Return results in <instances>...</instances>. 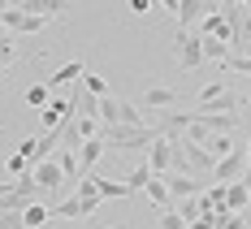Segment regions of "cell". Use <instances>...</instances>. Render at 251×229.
<instances>
[{
	"mask_svg": "<svg viewBox=\"0 0 251 229\" xmlns=\"http://www.w3.org/2000/svg\"><path fill=\"white\" fill-rule=\"evenodd\" d=\"M4 9H9V4H4V0H0V13H4Z\"/></svg>",
	"mask_w": 251,
	"mask_h": 229,
	"instance_id": "obj_41",
	"label": "cell"
},
{
	"mask_svg": "<svg viewBox=\"0 0 251 229\" xmlns=\"http://www.w3.org/2000/svg\"><path fill=\"white\" fill-rule=\"evenodd\" d=\"M108 229H117V225H108Z\"/></svg>",
	"mask_w": 251,
	"mask_h": 229,
	"instance_id": "obj_44",
	"label": "cell"
},
{
	"mask_svg": "<svg viewBox=\"0 0 251 229\" xmlns=\"http://www.w3.org/2000/svg\"><path fill=\"white\" fill-rule=\"evenodd\" d=\"M174 56H177L182 69H200V65H203L200 35H195V30H174Z\"/></svg>",
	"mask_w": 251,
	"mask_h": 229,
	"instance_id": "obj_2",
	"label": "cell"
},
{
	"mask_svg": "<svg viewBox=\"0 0 251 229\" xmlns=\"http://www.w3.org/2000/svg\"><path fill=\"white\" fill-rule=\"evenodd\" d=\"M100 138L117 152H148L156 138V126H104L100 121Z\"/></svg>",
	"mask_w": 251,
	"mask_h": 229,
	"instance_id": "obj_1",
	"label": "cell"
},
{
	"mask_svg": "<svg viewBox=\"0 0 251 229\" xmlns=\"http://www.w3.org/2000/svg\"><path fill=\"white\" fill-rule=\"evenodd\" d=\"M48 100H52V87H48V82H30V87H26V108H35V113H39Z\"/></svg>",
	"mask_w": 251,
	"mask_h": 229,
	"instance_id": "obj_24",
	"label": "cell"
},
{
	"mask_svg": "<svg viewBox=\"0 0 251 229\" xmlns=\"http://www.w3.org/2000/svg\"><path fill=\"white\" fill-rule=\"evenodd\" d=\"M143 195H148L156 207H174V195H169V186H165V178H156V173H151V182L143 186Z\"/></svg>",
	"mask_w": 251,
	"mask_h": 229,
	"instance_id": "obj_21",
	"label": "cell"
},
{
	"mask_svg": "<svg viewBox=\"0 0 251 229\" xmlns=\"http://www.w3.org/2000/svg\"><path fill=\"white\" fill-rule=\"evenodd\" d=\"M174 104H177V87H165V82L143 87V113H160V108H174Z\"/></svg>",
	"mask_w": 251,
	"mask_h": 229,
	"instance_id": "obj_9",
	"label": "cell"
},
{
	"mask_svg": "<svg viewBox=\"0 0 251 229\" xmlns=\"http://www.w3.org/2000/svg\"><path fill=\"white\" fill-rule=\"evenodd\" d=\"M4 169H9V178H18V173H26V169H30V160H26L22 152H13V156H9V164H4Z\"/></svg>",
	"mask_w": 251,
	"mask_h": 229,
	"instance_id": "obj_32",
	"label": "cell"
},
{
	"mask_svg": "<svg viewBox=\"0 0 251 229\" xmlns=\"http://www.w3.org/2000/svg\"><path fill=\"white\" fill-rule=\"evenodd\" d=\"M221 69H226V74H243V78H251V56H243V52H234V56H229L226 65H221Z\"/></svg>",
	"mask_w": 251,
	"mask_h": 229,
	"instance_id": "obj_29",
	"label": "cell"
},
{
	"mask_svg": "<svg viewBox=\"0 0 251 229\" xmlns=\"http://www.w3.org/2000/svg\"><path fill=\"white\" fill-rule=\"evenodd\" d=\"M200 35V30H195ZM200 48H203V61H212V65H226L234 48H229V39H217V35H200Z\"/></svg>",
	"mask_w": 251,
	"mask_h": 229,
	"instance_id": "obj_12",
	"label": "cell"
},
{
	"mask_svg": "<svg viewBox=\"0 0 251 229\" xmlns=\"http://www.w3.org/2000/svg\"><path fill=\"white\" fill-rule=\"evenodd\" d=\"M70 117H74V100H70V95H52V100L44 104L39 113H35V121H39V134H44V130H56L61 121H70Z\"/></svg>",
	"mask_w": 251,
	"mask_h": 229,
	"instance_id": "obj_3",
	"label": "cell"
},
{
	"mask_svg": "<svg viewBox=\"0 0 251 229\" xmlns=\"http://www.w3.org/2000/svg\"><path fill=\"white\" fill-rule=\"evenodd\" d=\"M18 152H22L26 160H30V164H35V138H26V143H22V147H18Z\"/></svg>",
	"mask_w": 251,
	"mask_h": 229,
	"instance_id": "obj_36",
	"label": "cell"
},
{
	"mask_svg": "<svg viewBox=\"0 0 251 229\" xmlns=\"http://www.w3.org/2000/svg\"><path fill=\"white\" fill-rule=\"evenodd\" d=\"M160 229H186L182 212H177V207H165V216H160Z\"/></svg>",
	"mask_w": 251,
	"mask_h": 229,
	"instance_id": "obj_31",
	"label": "cell"
},
{
	"mask_svg": "<svg viewBox=\"0 0 251 229\" xmlns=\"http://www.w3.org/2000/svg\"><path fill=\"white\" fill-rule=\"evenodd\" d=\"M18 9H22V13H39V18H65V13H70V0H22V4H18Z\"/></svg>",
	"mask_w": 251,
	"mask_h": 229,
	"instance_id": "obj_13",
	"label": "cell"
},
{
	"mask_svg": "<svg viewBox=\"0 0 251 229\" xmlns=\"http://www.w3.org/2000/svg\"><path fill=\"white\" fill-rule=\"evenodd\" d=\"M56 147H61V126L35 134V164H39V160H52V156H56Z\"/></svg>",
	"mask_w": 251,
	"mask_h": 229,
	"instance_id": "obj_18",
	"label": "cell"
},
{
	"mask_svg": "<svg viewBox=\"0 0 251 229\" xmlns=\"http://www.w3.org/2000/svg\"><path fill=\"white\" fill-rule=\"evenodd\" d=\"M177 212H182V221H186V225H191V221H195V216H203V204L200 199H177Z\"/></svg>",
	"mask_w": 251,
	"mask_h": 229,
	"instance_id": "obj_30",
	"label": "cell"
},
{
	"mask_svg": "<svg viewBox=\"0 0 251 229\" xmlns=\"http://www.w3.org/2000/svg\"><path fill=\"white\" fill-rule=\"evenodd\" d=\"M182 156H186V173H195V178H212V152L203 147V143H191L186 134H182Z\"/></svg>",
	"mask_w": 251,
	"mask_h": 229,
	"instance_id": "obj_8",
	"label": "cell"
},
{
	"mask_svg": "<svg viewBox=\"0 0 251 229\" xmlns=\"http://www.w3.org/2000/svg\"><path fill=\"white\" fill-rule=\"evenodd\" d=\"M78 82H82V87H87V95H96V100H100V95H108V82H104L100 74H91V69L78 78Z\"/></svg>",
	"mask_w": 251,
	"mask_h": 229,
	"instance_id": "obj_28",
	"label": "cell"
},
{
	"mask_svg": "<svg viewBox=\"0 0 251 229\" xmlns=\"http://www.w3.org/2000/svg\"><path fill=\"white\" fill-rule=\"evenodd\" d=\"M4 4H22V0H4Z\"/></svg>",
	"mask_w": 251,
	"mask_h": 229,
	"instance_id": "obj_40",
	"label": "cell"
},
{
	"mask_svg": "<svg viewBox=\"0 0 251 229\" xmlns=\"http://www.w3.org/2000/svg\"><path fill=\"white\" fill-rule=\"evenodd\" d=\"M208 13V0H177V30H191V26H200V18Z\"/></svg>",
	"mask_w": 251,
	"mask_h": 229,
	"instance_id": "obj_14",
	"label": "cell"
},
{
	"mask_svg": "<svg viewBox=\"0 0 251 229\" xmlns=\"http://www.w3.org/2000/svg\"><path fill=\"white\" fill-rule=\"evenodd\" d=\"M243 104H247V100H243V95H234V91L226 87L221 95L203 100V104H200V113H217V117H229V113H243Z\"/></svg>",
	"mask_w": 251,
	"mask_h": 229,
	"instance_id": "obj_11",
	"label": "cell"
},
{
	"mask_svg": "<svg viewBox=\"0 0 251 229\" xmlns=\"http://www.w3.org/2000/svg\"><path fill=\"white\" fill-rule=\"evenodd\" d=\"M96 190H100V199H130L134 195L126 182H113V178H96Z\"/></svg>",
	"mask_w": 251,
	"mask_h": 229,
	"instance_id": "obj_22",
	"label": "cell"
},
{
	"mask_svg": "<svg viewBox=\"0 0 251 229\" xmlns=\"http://www.w3.org/2000/svg\"><path fill=\"white\" fill-rule=\"evenodd\" d=\"M221 91H226V82H203V87H200V104L212 100V95H221Z\"/></svg>",
	"mask_w": 251,
	"mask_h": 229,
	"instance_id": "obj_33",
	"label": "cell"
},
{
	"mask_svg": "<svg viewBox=\"0 0 251 229\" xmlns=\"http://www.w3.org/2000/svg\"><path fill=\"white\" fill-rule=\"evenodd\" d=\"M74 195L82 199V207H87V221H91V216L100 212V204H104V199H100V190H96V178H82V182L74 186Z\"/></svg>",
	"mask_w": 251,
	"mask_h": 229,
	"instance_id": "obj_17",
	"label": "cell"
},
{
	"mask_svg": "<svg viewBox=\"0 0 251 229\" xmlns=\"http://www.w3.org/2000/svg\"><path fill=\"white\" fill-rule=\"evenodd\" d=\"M104 152H108V143H104L100 134H96V138H82V147H78V169H91Z\"/></svg>",
	"mask_w": 251,
	"mask_h": 229,
	"instance_id": "obj_19",
	"label": "cell"
},
{
	"mask_svg": "<svg viewBox=\"0 0 251 229\" xmlns=\"http://www.w3.org/2000/svg\"><path fill=\"white\" fill-rule=\"evenodd\" d=\"M48 212H52V216H61V221H87V207H82L78 195H65V199H61L56 207H48Z\"/></svg>",
	"mask_w": 251,
	"mask_h": 229,
	"instance_id": "obj_20",
	"label": "cell"
},
{
	"mask_svg": "<svg viewBox=\"0 0 251 229\" xmlns=\"http://www.w3.org/2000/svg\"><path fill=\"white\" fill-rule=\"evenodd\" d=\"M0 74H4V65H0Z\"/></svg>",
	"mask_w": 251,
	"mask_h": 229,
	"instance_id": "obj_43",
	"label": "cell"
},
{
	"mask_svg": "<svg viewBox=\"0 0 251 229\" xmlns=\"http://www.w3.org/2000/svg\"><path fill=\"white\" fill-rule=\"evenodd\" d=\"M174 147H177V138H165V134H156V138H151V147L143 152L156 178H165V173L174 169Z\"/></svg>",
	"mask_w": 251,
	"mask_h": 229,
	"instance_id": "obj_7",
	"label": "cell"
},
{
	"mask_svg": "<svg viewBox=\"0 0 251 229\" xmlns=\"http://www.w3.org/2000/svg\"><path fill=\"white\" fill-rule=\"evenodd\" d=\"M52 160L61 164V173H65L70 182H74L78 173H82V169H78V152H70V147H56V156H52Z\"/></svg>",
	"mask_w": 251,
	"mask_h": 229,
	"instance_id": "obj_26",
	"label": "cell"
},
{
	"mask_svg": "<svg viewBox=\"0 0 251 229\" xmlns=\"http://www.w3.org/2000/svg\"><path fill=\"white\" fill-rule=\"evenodd\" d=\"M226 4H251V0H226Z\"/></svg>",
	"mask_w": 251,
	"mask_h": 229,
	"instance_id": "obj_39",
	"label": "cell"
},
{
	"mask_svg": "<svg viewBox=\"0 0 251 229\" xmlns=\"http://www.w3.org/2000/svg\"><path fill=\"white\" fill-rule=\"evenodd\" d=\"M238 178H247V152L243 147H234V152H226L217 164H212V178L208 182H238Z\"/></svg>",
	"mask_w": 251,
	"mask_h": 229,
	"instance_id": "obj_5",
	"label": "cell"
},
{
	"mask_svg": "<svg viewBox=\"0 0 251 229\" xmlns=\"http://www.w3.org/2000/svg\"><path fill=\"white\" fill-rule=\"evenodd\" d=\"M160 9H169V13H177V0H156Z\"/></svg>",
	"mask_w": 251,
	"mask_h": 229,
	"instance_id": "obj_37",
	"label": "cell"
},
{
	"mask_svg": "<svg viewBox=\"0 0 251 229\" xmlns=\"http://www.w3.org/2000/svg\"><path fill=\"white\" fill-rule=\"evenodd\" d=\"M186 229H212V212H203V216H195V221H191Z\"/></svg>",
	"mask_w": 251,
	"mask_h": 229,
	"instance_id": "obj_35",
	"label": "cell"
},
{
	"mask_svg": "<svg viewBox=\"0 0 251 229\" xmlns=\"http://www.w3.org/2000/svg\"><path fill=\"white\" fill-rule=\"evenodd\" d=\"M200 143L208 147V152H212V160H221L226 152H234V143H229V134H203Z\"/></svg>",
	"mask_w": 251,
	"mask_h": 229,
	"instance_id": "obj_27",
	"label": "cell"
},
{
	"mask_svg": "<svg viewBox=\"0 0 251 229\" xmlns=\"http://www.w3.org/2000/svg\"><path fill=\"white\" fill-rule=\"evenodd\" d=\"M148 182H151V164H148V156H139V164L130 169V178H126V186H130V190H143Z\"/></svg>",
	"mask_w": 251,
	"mask_h": 229,
	"instance_id": "obj_25",
	"label": "cell"
},
{
	"mask_svg": "<svg viewBox=\"0 0 251 229\" xmlns=\"http://www.w3.org/2000/svg\"><path fill=\"white\" fill-rule=\"evenodd\" d=\"M82 74H87V65H82V61H70V65H61V69L48 78V87H52V91H65V87H74Z\"/></svg>",
	"mask_w": 251,
	"mask_h": 229,
	"instance_id": "obj_16",
	"label": "cell"
},
{
	"mask_svg": "<svg viewBox=\"0 0 251 229\" xmlns=\"http://www.w3.org/2000/svg\"><path fill=\"white\" fill-rule=\"evenodd\" d=\"M226 207H229V212H247V207H251V186L243 178L226 182Z\"/></svg>",
	"mask_w": 251,
	"mask_h": 229,
	"instance_id": "obj_15",
	"label": "cell"
},
{
	"mask_svg": "<svg viewBox=\"0 0 251 229\" xmlns=\"http://www.w3.org/2000/svg\"><path fill=\"white\" fill-rule=\"evenodd\" d=\"M243 9H247V18H251V4H243Z\"/></svg>",
	"mask_w": 251,
	"mask_h": 229,
	"instance_id": "obj_42",
	"label": "cell"
},
{
	"mask_svg": "<svg viewBox=\"0 0 251 229\" xmlns=\"http://www.w3.org/2000/svg\"><path fill=\"white\" fill-rule=\"evenodd\" d=\"M30 173H35V186H39V190H65V173H61L56 160H39V164H30Z\"/></svg>",
	"mask_w": 251,
	"mask_h": 229,
	"instance_id": "obj_10",
	"label": "cell"
},
{
	"mask_svg": "<svg viewBox=\"0 0 251 229\" xmlns=\"http://www.w3.org/2000/svg\"><path fill=\"white\" fill-rule=\"evenodd\" d=\"M0 26L4 30H13V35H35V30H44L48 18H39V13H22L18 4H9L4 13H0Z\"/></svg>",
	"mask_w": 251,
	"mask_h": 229,
	"instance_id": "obj_4",
	"label": "cell"
},
{
	"mask_svg": "<svg viewBox=\"0 0 251 229\" xmlns=\"http://www.w3.org/2000/svg\"><path fill=\"white\" fill-rule=\"evenodd\" d=\"M165 186H169V195L177 199H200L203 190H208V178H195V173H165Z\"/></svg>",
	"mask_w": 251,
	"mask_h": 229,
	"instance_id": "obj_6",
	"label": "cell"
},
{
	"mask_svg": "<svg viewBox=\"0 0 251 229\" xmlns=\"http://www.w3.org/2000/svg\"><path fill=\"white\" fill-rule=\"evenodd\" d=\"M130 13H139V18H148V13H151V0H130Z\"/></svg>",
	"mask_w": 251,
	"mask_h": 229,
	"instance_id": "obj_34",
	"label": "cell"
},
{
	"mask_svg": "<svg viewBox=\"0 0 251 229\" xmlns=\"http://www.w3.org/2000/svg\"><path fill=\"white\" fill-rule=\"evenodd\" d=\"M48 221H52V212H48L44 204H35V199H30V204L22 207V225H26V229H39V225H48Z\"/></svg>",
	"mask_w": 251,
	"mask_h": 229,
	"instance_id": "obj_23",
	"label": "cell"
},
{
	"mask_svg": "<svg viewBox=\"0 0 251 229\" xmlns=\"http://www.w3.org/2000/svg\"><path fill=\"white\" fill-rule=\"evenodd\" d=\"M9 186H13V182H0V195H4V190H9Z\"/></svg>",
	"mask_w": 251,
	"mask_h": 229,
	"instance_id": "obj_38",
	"label": "cell"
}]
</instances>
